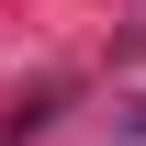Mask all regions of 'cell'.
<instances>
[{
  "label": "cell",
  "mask_w": 146,
  "mask_h": 146,
  "mask_svg": "<svg viewBox=\"0 0 146 146\" xmlns=\"http://www.w3.org/2000/svg\"><path fill=\"white\" fill-rule=\"evenodd\" d=\"M56 112H68V79H45V90H23V101H11V124H0V146H23V135H45Z\"/></svg>",
  "instance_id": "6da1fadb"
},
{
  "label": "cell",
  "mask_w": 146,
  "mask_h": 146,
  "mask_svg": "<svg viewBox=\"0 0 146 146\" xmlns=\"http://www.w3.org/2000/svg\"><path fill=\"white\" fill-rule=\"evenodd\" d=\"M124 135H135V146H146V101H135V124H124Z\"/></svg>",
  "instance_id": "7a4b0ae2"
}]
</instances>
